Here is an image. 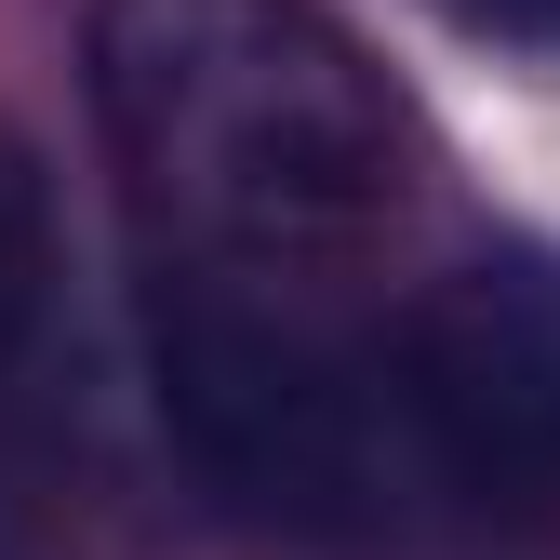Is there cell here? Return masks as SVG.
Returning <instances> with one entry per match:
<instances>
[{"label": "cell", "instance_id": "7a4b0ae2", "mask_svg": "<svg viewBox=\"0 0 560 560\" xmlns=\"http://www.w3.org/2000/svg\"><path fill=\"white\" fill-rule=\"evenodd\" d=\"M148 387L187 480L254 534L361 547L441 521L400 400V294L361 307L347 280H241L148 254Z\"/></svg>", "mask_w": 560, "mask_h": 560}, {"label": "cell", "instance_id": "3957f363", "mask_svg": "<svg viewBox=\"0 0 560 560\" xmlns=\"http://www.w3.org/2000/svg\"><path fill=\"white\" fill-rule=\"evenodd\" d=\"M400 400L428 441L441 521H547L560 508V254L467 241L400 280Z\"/></svg>", "mask_w": 560, "mask_h": 560}, {"label": "cell", "instance_id": "5b68a950", "mask_svg": "<svg viewBox=\"0 0 560 560\" xmlns=\"http://www.w3.org/2000/svg\"><path fill=\"white\" fill-rule=\"evenodd\" d=\"M441 27H467V40H494V54H534V67H560V0H428Z\"/></svg>", "mask_w": 560, "mask_h": 560}, {"label": "cell", "instance_id": "6da1fadb", "mask_svg": "<svg viewBox=\"0 0 560 560\" xmlns=\"http://www.w3.org/2000/svg\"><path fill=\"white\" fill-rule=\"evenodd\" d=\"M81 81L161 267L347 280L441 187L428 107L334 0H94Z\"/></svg>", "mask_w": 560, "mask_h": 560}, {"label": "cell", "instance_id": "277c9868", "mask_svg": "<svg viewBox=\"0 0 560 560\" xmlns=\"http://www.w3.org/2000/svg\"><path fill=\"white\" fill-rule=\"evenodd\" d=\"M81 441V374H67V241L40 161L0 133V560L54 508V467Z\"/></svg>", "mask_w": 560, "mask_h": 560}]
</instances>
